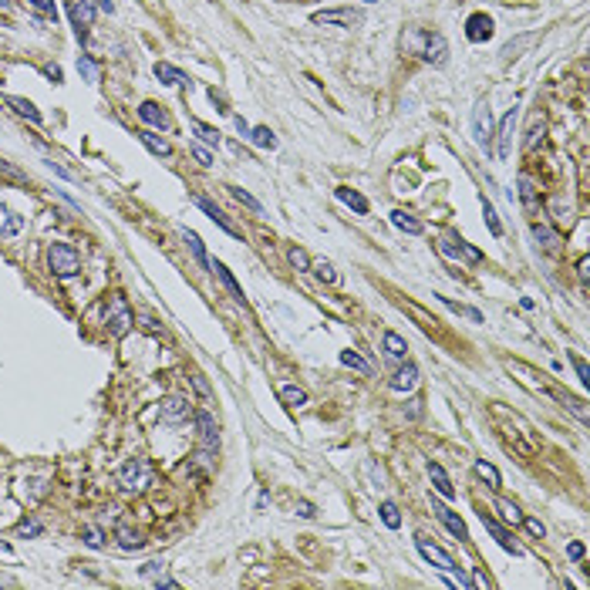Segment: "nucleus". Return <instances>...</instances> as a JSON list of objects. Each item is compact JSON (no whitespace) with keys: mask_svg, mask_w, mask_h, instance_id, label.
Returning <instances> with one entry per match:
<instances>
[{"mask_svg":"<svg viewBox=\"0 0 590 590\" xmlns=\"http://www.w3.org/2000/svg\"><path fill=\"white\" fill-rule=\"evenodd\" d=\"M44 526L38 523V520H24L21 526H17V536H41Z\"/></svg>","mask_w":590,"mask_h":590,"instance_id":"47","label":"nucleus"},{"mask_svg":"<svg viewBox=\"0 0 590 590\" xmlns=\"http://www.w3.org/2000/svg\"><path fill=\"white\" fill-rule=\"evenodd\" d=\"M472 138H476V145H489V138H493V115H489V105L479 102L476 111H472Z\"/></svg>","mask_w":590,"mask_h":590,"instance_id":"12","label":"nucleus"},{"mask_svg":"<svg viewBox=\"0 0 590 590\" xmlns=\"http://www.w3.org/2000/svg\"><path fill=\"white\" fill-rule=\"evenodd\" d=\"M341 365H344V368H354V372H361V374H372V365H368L358 351H351V348L341 351Z\"/></svg>","mask_w":590,"mask_h":590,"instance_id":"38","label":"nucleus"},{"mask_svg":"<svg viewBox=\"0 0 590 590\" xmlns=\"http://www.w3.org/2000/svg\"><path fill=\"white\" fill-rule=\"evenodd\" d=\"M193 155H196L199 166H213V155H209V149H202V145H193Z\"/></svg>","mask_w":590,"mask_h":590,"instance_id":"55","label":"nucleus"},{"mask_svg":"<svg viewBox=\"0 0 590 590\" xmlns=\"http://www.w3.org/2000/svg\"><path fill=\"white\" fill-rule=\"evenodd\" d=\"M47 266H51L58 277H74V273L81 270V257H78V250L67 246V243H51V246H47Z\"/></svg>","mask_w":590,"mask_h":590,"instance_id":"3","label":"nucleus"},{"mask_svg":"<svg viewBox=\"0 0 590 590\" xmlns=\"http://www.w3.org/2000/svg\"><path fill=\"white\" fill-rule=\"evenodd\" d=\"M277 394H280V401H284L287 408H304L307 405V392L304 388H297V385H284Z\"/></svg>","mask_w":590,"mask_h":590,"instance_id":"31","label":"nucleus"},{"mask_svg":"<svg viewBox=\"0 0 590 590\" xmlns=\"http://www.w3.org/2000/svg\"><path fill=\"white\" fill-rule=\"evenodd\" d=\"M44 74H47V78H51V81H61V67L47 65V67H44Z\"/></svg>","mask_w":590,"mask_h":590,"instance_id":"60","label":"nucleus"},{"mask_svg":"<svg viewBox=\"0 0 590 590\" xmlns=\"http://www.w3.org/2000/svg\"><path fill=\"white\" fill-rule=\"evenodd\" d=\"M230 196L237 199V202H243L246 209H253V213H263V206H260V202H257V199L250 196L246 189H240V186H230Z\"/></svg>","mask_w":590,"mask_h":590,"instance_id":"42","label":"nucleus"},{"mask_svg":"<svg viewBox=\"0 0 590 590\" xmlns=\"http://www.w3.org/2000/svg\"><path fill=\"white\" fill-rule=\"evenodd\" d=\"M381 344H385V354H388L392 361H405V351H408V344H405V337H401V334H394V330H385Z\"/></svg>","mask_w":590,"mask_h":590,"instance_id":"26","label":"nucleus"},{"mask_svg":"<svg viewBox=\"0 0 590 590\" xmlns=\"http://www.w3.org/2000/svg\"><path fill=\"white\" fill-rule=\"evenodd\" d=\"M405 307H408V314L415 317V321H418V324H422V328H432V330L438 328V321H436V317H432V314H429V310H425V307L412 304V301H405Z\"/></svg>","mask_w":590,"mask_h":590,"instance_id":"40","label":"nucleus"},{"mask_svg":"<svg viewBox=\"0 0 590 590\" xmlns=\"http://www.w3.org/2000/svg\"><path fill=\"white\" fill-rule=\"evenodd\" d=\"M432 513H436L438 523L445 526V529H449V533H452V536H456L459 543H469V529H465V523H462L459 513H452L449 506L438 503V500H432Z\"/></svg>","mask_w":590,"mask_h":590,"instance_id":"10","label":"nucleus"},{"mask_svg":"<svg viewBox=\"0 0 590 590\" xmlns=\"http://www.w3.org/2000/svg\"><path fill=\"white\" fill-rule=\"evenodd\" d=\"M182 240H186V246H189V253L196 257V263L209 266V257H206V250H202V240H199V233H193V230H182Z\"/></svg>","mask_w":590,"mask_h":590,"instance_id":"36","label":"nucleus"},{"mask_svg":"<svg viewBox=\"0 0 590 590\" xmlns=\"http://www.w3.org/2000/svg\"><path fill=\"white\" fill-rule=\"evenodd\" d=\"M155 78H159L162 85H189V78H186L179 67L166 65V61H159V65H155Z\"/></svg>","mask_w":590,"mask_h":590,"instance_id":"29","label":"nucleus"},{"mask_svg":"<svg viewBox=\"0 0 590 590\" xmlns=\"http://www.w3.org/2000/svg\"><path fill=\"white\" fill-rule=\"evenodd\" d=\"M233 122H237V129H240L243 135H250V125H246V122H243V118H233Z\"/></svg>","mask_w":590,"mask_h":590,"instance_id":"62","label":"nucleus"},{"mask_svg":"<svg viewBox=\"0 0 590 590\" xmlns=\"http://www.w3.org/2000/svg\"><path fill=\"white\" fill-rule=\"evenodd\" d=\"M81 540H85V543H88L91 550L102 547V533H98L95 526H81Z\"/></svg>","mask_w":590,"mask_h":590,"instance_id":"48","label":"nucleus"},{"mask_svg":"<svg viewBox=\"0 0 590 590\" xmlns=\"http://www.w3.org/2000/svg\"><path fill=\"white\" fill-rule=\"evenodd\" d=\"M196 206H199V209H202V213H206V216H209V219H213V223H216L219 230H226L230 237H240V230H237V226L230 223V216H226V213L219 209V206H216V202H213V199H206V196H196Z\"/></svg>","mask_w":590,"mask_h":590,"instance_id":"16","label":"nucleus"},{"mask_svg":"<svg viewBox=\"0 0 590 590\" xmlns=\"http://www.w3.org/2000/svg\"><path fill=\"white\" fill-rule=\"evenodd\" d=\"M193 385H196V392L202 394V401H213V388H209V381H206L202 374H193Z\"/></svg>","mask_w":590,"mask_h":590,"instance_id":"51","label":"nucleus"},{"mask_svg":"<svg viewBox=\"0 0 590 590\" xmlns=\"http://www.w3.org/2000/svg\"><path fill=\"white\" fill-rule=\"evenodd\" d=\"M142 324H145V328H149V330H152V334H155V330H159V324H155V321H152V317H142Z\"/></svg>","mask_w":590,"mask_h":590,"instance_id":"63","label":"nucleus"},{"mask_svg":"<svg viewBox=\"0 0 590 590\" xmlns=\"http://www.w3.org/2000/svg\"><path fill=\"white\" fill-rule=\"evenodd\" d=\"M584 553H587V550H584V543H570V547H567L570 560H584Z\"/></svg>","mask_w":590,"mask_h":590,"instance_id":"56","label":"nucleus"},{"mask_svg":"<svg viewBox=\"0 0 590 590\" xmlns=\"http://www.w3.org/2000/svg\"><path fill=\"white\" fill-rule=\"evenodd\" d=\"M520 206H523L526 216H540V193H536L529 175H520Z\"/></svg>","mask_w":590,"mask_h":590,"instance_id":"17","label":"nucleus"},{"mask_svg":"<svg viewBox=\"0 0 590 590\" xmlns=\"http://www.w3.org/2000/svg\"><path fill=\"white\" fill-rule=\"evenodd\" d=\"M3 102H7L10 109L17 111L21 118H27V122H34V125H41V122H44V115H41L38 109H34V102H27V98H21V95H7Z\"/></svg>","mask_w":590,"mask_h":590,"instance_id":"23","label":"nucleus"},{"mask_svg":"<svg viewBox=\"0 0 590 590\" xmlns=\"http://www.w3.org/2000/svg\"><path fill=\"white\" fill-rule=\"evenodd\" d=\"M392 226L401 230V233H408V237H422V230H425V226H422L412 213H405V209H394L392 213Z\"/></svg>","mask_w":590,"mask_h":590,"instance_id":"25","label":"nucleus"},{"mask_svg":"<svg viewBox=\"0 0 590 590\" xmlns=\"http://www.w3.org/2000/svg\"><path fill=\"white\" fill-rule=\"evenodd\" d=\"M21 230H24V216L10 213L7 206H0V233H3V237H14V233H21Z\"/></svg>","mask_w":590,"mask_h":590,"instance_id":"30","label":"nucleus"},{"mask_svg":"<svg viewBox=\"0 0 590 590\" xmlns=\"http://www.w3.org/2000/svg\"><path fill=\"white\" fill-rule=\"evenodd\" d=\"M31 7H38L41 14H47V17H58V7H54V0H27Z\"/></svg>","mask_w":590,"mask_h":590,"instance_id":"52","label":"nucleus"},{"mask_svg":"<svg viewBox=\"0 0 590 590\" xmlns=\"http://www.w3.org/2000/svg\"><path fill=\"white\" fill-rule=\"evenodd\" d=\"M189 415H193V401H189L186 394H169V398H162L159 418H162L166 425H179V422H186Z\"/></svg>","mask_w":590,"mask_h":590,"instance_id":"7","label":"nucleus"},{"mask_svg":"<svg viewBox=\"0 0 590 590\" xmlns=\"http://www.w3.org/2000/svg\"><path fill=\"white\" fill-rule=\"evenodd\" d=\"M496 509H500V516H503V523H509V526H520V520H523V509L516 503H509V500H496Z\"/></svg>","mask_w":590,"mask_h":590,"instance_id":"35","label":"nucleus"},{"mask_svg":"<svg viewBox=\"0 0 590 590\" xmlns=\"http://www.w3.org/2000/svg\"><path fill=\"white\" fill-rule=\"evenodd\" d=\"M513 129H516V109H509L500 122V135H496V155L509 159V142H513Z\"/></svg>","mask_w":590,"mask_h":590,"instance_id":"18","label":"nucleus"},{"mask_svg":"<svg viewBox=\"0 0 590 590\" xmlns=\"http://www.w3.org/2000/svg\"><path fill=\"white\" fill-rule=\"evenodd\" d=\"M98 3V10H105V14H115V3L111 0H95Z\"/></svg>","mask_w":590,"mask_h":590,"instance_id":"61","label":"nucleus"},{"mask_svg":"<svg viewBox=\"0 0 590 590\" xmlns=\"http://www.w3.org/2000/svg\"><path fill=\"white\" fill-rule=\"evenodd\" d=\"M381 523L388 526V529H398V526H401V513H398L394 503H381Z\"/></svg>","mask_w":590,"mask_h":590,"instance_id":"41","label":"nucleus"},{"mask_svg":"<svg viewBox=\"0 0 590 590\" xmlns=\"http://www.w3.org/2000/svg\"><path fill=\"white\" fill-rule=\"evenodd\" d=\"M7 3H10V0H0V7H7Z\"/></svg>","mask_w":590,"mask_h":590,"instance_id":"64","label":"nucleus"},{"mask_svg":"<svg viewBox=\"0 0 590 590\" xmlns=\"http://www.w3.org/2000/svg\"><path fill=\"white\" fill-rule=\"evenodd\" d=\"M297 516H301V520H314L317 509H314V503H307V500H297Z\"/></svg>","mask_w":590,"mask_h":590,"instance_id":"54","label":"nucleus"},{"mask_svg":"<svg viewBox=\"0 0 590 590\" xmlns=\"http://www.w3.org/2000/svg\"><path fill=\"white\" fill-rule=\"evenodd\" d=\"M105 324H109V334L111 337H125L135 324V314H131L129 301L122 297V294H111L109 297V310H105Z\"/></svg>","mask_w":590,"mask_h":590,"instance_id":"2","label":"nucleus"},{"mask_svg":"<svg viewBox=\"0 0 590 590\" xmlns=\"http://www.w3.org/2000/svg\"><path fill=\"white\" fill-rule=\"evenodd\" d=\"M482 216H486V226H489V233L493 237H503V223H500V216H496V209H493V202L482 196Z\"/></svg>","mask_w":590,"mask_h":590,"instance_id":"39","label":"nucleus"},{"mask_svg":"<svg viewBox=\"0 0 590 590\" xmlns=\"http://www.w3.org/2000/svg\"><path fill=\"white\" fill-rule=\"evenodd\" d=\"M570 361H573V368H577V378H580V385H587V381H590V372H587V365H584V358L570 354Z\"/></svg>","mask_w":590,"mask_h":590,"instance_id":"53","label":"nucleus"},{"mask_svg":"<svg viewBox=\"0 0 590 590\" xmlns=\"http://www.w3.org/2000/svg\"><path fill=\"white\" fill-rule=\"evenodd\" d=\"M145 547V540L135 533V529H129V526H122L118 529V550H125V553H135V550Z\"/></svg>","mask_w":590,"mask_h":590,"instance_id":"34","label":"nucleus"},{"mask_svg":"<svg viewBox=\"0 0 590 590\" xmlns=\"http://www.w3.org/2000/svg\"><path fill=\"white\" fill-rule=\"evenodd\" d=\"M520 523H523V526H526V533H529V536H536V540H543V536H547V526L540 523L536 516H523Z\"/></svg>","mask_w":590,"mask_h":590,"instance_id":"44","label":"nucleus"},{"mask_svg":"<svg viewBox=\"0 0 590 590\" xmlns=\"http://www.w3.org/2000/svg\"><path fill=\"white\" fill-rule=\"evenodd\" d=\"M540 135H543V125H533V131H529V138H526V149H533Z\"/></svg>","mask_w":590,"mask_h":590,"instance_id":"58","label":"nucleus"},{"mask_svg":"<svg viewBox=\"0 0 590 590\" xmlns=\"http://www.w3.org/2000/svg\"><path fill=\"white\" fill-rule=\"evenodd\" d=\"M310 270H314V277H317L321 284H337V280H341V273H337L334 263H328V260H310Z\"/></svg>","mask_w":590,"mask_h":590,"instance_id":"32","label":"nucleus"},{"mask_svg":"<svg viewBox=\"0 0 590 590\" xmlns=\"http://www.w3.org/2000/svg\"><path fill=\"white\" fill-rule=\"evenodd\" d=\"M310 21L317 27H354V24H361V14L351 7H334V10H317Z\"/></svg>","mask_w":590,"mask_h":590,"instance_id":"8","label":"nucleus"},{"mask_svg":"<svg viewBox=\"0 0 590 590\" xmlns=\"http://www.w3.org/2000/svg\"><path fill=\"white\" fill-rule=\"evenodd\" d=\"M193 131H196L206 145H219V131L216 129H209V125H202V122H193Z\"/></svg>","mask_w":590,"mask_h":590,"instance_id":"43","label":"nucleus"},{"mask_svg":"<svg viewBox=\"0 0 590 590\" xmlns=\"http://www.w3.org/2000/svg\"><path fill=\"white\" fill-rule=\"evenodd\" d=\"M418 54H422L432 67H442L445 61H449V41H445L442 34H425V38H422V47H418Z\"/></svg>","mask_w":590,"mask_h":590,"instance_id":"9","label":"nucleus"},{"mask_svg":"<svg viewBox=\"0 0 590 590\" xmlns=\"http://www.w3.org/2000/svg\"><path fill=\"white\" fill-rule=\"evenodd\" d=\"M196 429H199L202 445H206L209 452H216V445H219V425H216V418L209 415V412H196Z\"/></svg>","mask_w":590,"mask_h":590,"instance_id":"15","label":"nucleus"},{"mask_svg":"<svg viewBox=\"0 0 590 590\" xmlns=\"http://www.w3.org/2000/svg\"><path fill=\"white\" fill-rule=\"evenodd\" d=\"M529 41H533V38L526 34V38H520V41L506 44V47H503V61H513V58H516V51H520V47H526V44H529Z\"/></svg>","mask_w":590,"mask_h":590,"instance_id":"50","label":"nucleus"},{"mask_svg":"<svg viewBox=\"0 0 590 590\" xmlns=\"http://www.w3.org/2000/svg\"><path fill=\"white\" fill-rule=\"evenodd\" d=\"M257 149H277V135L266 129V125H260V129H250V135H246Z\"/></svg>","mask_w":590,"mask_h":590,"instance_id":"37","label":"nucleus"},{"mask_svg":"<svg viewBox=\"0 0 590 590\" xmlns=\"http://www.w3.org/2000/svg\"><path fill=\"white\" fill-rule=\"evenodd\" d=\"M138 138H142V145L152 155H159V159H166V155L173 152V145H169L162 135H155V131H138Z\"/></svg>","mask_w":590,"mask_h":590,"instance_id":"27","label":"nucleus"},{"mask_svg":"<svg viewBox=\"0 0 590 590\" xmlns=\"http://www.w3.org/2000/svg\"><path fill=\"white\" fill-rule=\"evenodd\" d=\"M209 270H216V277L223 280V287H226V290H230V294H233V297H237L240 304H246V297H243L240 284H237V277H233V273H230V270H226L223 263H219V260H216V263H209Z\"/></svg>","mask_w":590,"mask_h":590,"instance_id":"28","label":"nucleus"},{"mask_svg":"<svg viewBox=\"0 0 590 590\" xmlns=\"http://www.w3.org/2000/svg\"><path fill=\"white\" fill-rule=\"evenodd\" d=\"M429 479H432V486H436V493L442 500H456V486H452L449 472H445L438 462H429Z\"/></svg>","mask_w":590,"mask_h":590,"instance_id":"20","label":"nucleus"},{"mask_svg":"<svg viewBox=\"0 0 590 590\" xmlns=\"http://www.w3.org/2000/svg\"><path fill=\"white\" fill-rule=\"evenodd\" d=\"M472 584H476V587H489V577H486L482 570H476V573H472Z\"/></svg>","mask_w":590,"mask_h":590,"instance_id":"59","label":"nucleus"},{"mask_svg":"<svg viewBox=\"0 0 590 590\" xmlns=\"http://www.w3.org/2000/svg\"><path fill=\"white\" fill-rule=\"evenodd\" d=\"M482 526H486V533H489V536H493V540H496V543H500L506 553H513V557H523V547H520V543H516V540H513V536H509V533H506L503 526L496 523L489 513H482Z\"/></svg>","mask_w":590,"mask_h":590,"instance_id":"13","label":"nucleus"},{"mask_svg":"<svg viewBox=\"0 0 590 590\" xmlns=\"http://www.w3.org/2000/svg\"><path fill=\"white\" fill-rule=\"evenodd\" d=\"M415 388H418V368L412 365V361H405L392 378V392L405 394V392H415Z\"/></svg>","mask_w":590,"mask_h":590,"instance_id":"19","label":"nucleus"},{"mask_svg":"<svg viewBox=\"0 0 590 590\" xmlns=\"http://www.w3.org/2000/svg\"><path fill=\"white\" fill-rule=\"evenodd\" d=\"M67 17H71V27L78 34V41H88L91 27H95V7L91 0H67Z\"/></svg>","mask_w":590,"mask_h":590,"instance_id":"5","label":"nucleus"},{"mask_svg":"<svg viewBox=\"0 0 590 590\" xmlns=\"http://www.w3.org/2000/svg\"><path fill=\"white\" fill-rule=\"evenodd\" d=\"M438 253L442 257H449V260H465V263H479L482 253L476 250V246H469L465 240H438Z\"/></svg>","mask_w":590,"mask_h":590,"instance_id":"11","label":"nucleus"},{"mask_svg":"<svg viewBox=\"0 0 590 590\" xmlns=\"http://www.w3.org/2000/svg\"><path fill=\"white\" fill-rule=\"evenodd\" d=\"M506 368H509V374L520 381V385H526L529 392H536V394H547V398H553V401H560L564 408H570L573 415L580 418V422H587V408H584V401L580 398H573L570 392H564V388H557L553 381H547L543 374H536L529 365H523V361H506Z\"/></svg>","mask_w":590,"mask_h":590,"instance_id":"1","label":"nucleus"},{"mask_svg":"<svg viewBox=\"0 0 590 590\" xmlns=\"http://www.w3.org/2000/svg\"><path fill=\"white\" fill-rule=\"evenodd\" d=\"M529 233H533V240L540 243V246H543L547 253H557V250H560V237H557V233L550 230L547 223L533 219V223H529Z\"/></svg>","mask_w":590,"mask_h":590,"instance_id":"21","label":"nucleus"},{"mask_svg":"<svg viewBox=\"0 0 590 590\" xmlns=\"http://www.w3.org/2000/svg\"><path fill=\"white\" fill-rule=\"evenodd\" d=\"M78 71L85 74L88 81H98V67H95V61H91L88 54H81V58H78Z\"/></svg>","mask_w":590,"mask_h":590,"instance_id":"46","label":"nucleus"},{"mask_svg":"<svg viewBox=\"0 0 590 590\" xmlns=\"http://www.w3.org/2000/svg\"><path fill=\"white\" fill-rule=\"evenodd\" d=\"M162 573H166V560H152V564L142 567V577H149V580H159Z\"/></svg>","mask_w":590,"mask_h":590,"instance_id":"49","label":"nucleus"},{"mask_svg":"<svg viewBox=\"0 0 590 590\" xmlns=\"http://www.w3.org/2000/svg\"><path fill=\"white\" fill-rule=\"evenodd\" d=\"M465 38L472 44H482L493 38V17L489 14H472L469 21H465Z\"/></svg>","mask_w":590,"mask_h":590,"instance_id":"14","label":"nucleus"},{"mask_svg":"<svg viewBox=\"0 0 590 590\" xmlns=\"http://www.w3.org/2000/svg\"><path fill=\"white\" fill-rule=\"evenodd\" d=\"M138 118H142L145 125H152V129H162V131L169 129V115L159 109L155 102H142V105H138Z\"/></svg>","mask_w":590,"mask_h":590,"instance_id":"22","label":"nucleus"},{"mask_svg":"<svg viewBox=\"0 0 590 590\" xmlns=\"http://www.w3.org/2000/svg\"><path fill=\"white\" fill-rule=\"evenodd\" d=\"M149 479H152V469H149V462L145 459H129L122 469H118V482H122V489H129V493L145 489Z\"/></svg>","mask_w":590,"mask_h":590,"instance_id":"4","label":"nucleus"},{"mask_svg":"<svg viewBox=\"0 0 590 590\" xmlns=\"http://www.w3.org/2000/svg\"><path fill=\"white\" fill-rule=\"evenodd\" d=\"M476 476L489 482V489H500V486H503V476H500V469H496L493 462H486V459L476 462Z\"/></svg>","mask_w":590,"mask_h":590,"instance_id":"33","label":"nucleus"},{"mask_svg":"<svg viewBox=\"0 0 590 590\" xmlns=\"http://www.w3.org/2000/svg\"><path fill=\"white\" fill-rule=\"evenodd\" d=\"M577 273H580V280H584V287H587V277H590V260H587V257L577 263Z\"/></svg>","mask_w":590,"mask_h":590,"instance_id":"57","label":"nucleus"},{"mask_svg":"<svg viewBox=\"0 0 590 590\" xmlns=\"http://www.w3.org/2000/svg\"><path fill=\"white\" fill-rule=\"evenodd\" d=\"M334 196L341 199V202H344V206H351V209H354V213H358V216H365V213H368V209H372V206H368V199L361 196V193H358V189H348V186H337V189H334Z\"/></svg>","mask_w":590,"mask_h":590,"instance_id":"24","label":"nucleus"},{"mask_svg":"<svg viewBox=\"0 0 590 590\" xmlns=\"http://www.w3.org/2000/svg\"><path fill=\"white\" fill-rule=\"evenodd\" d=\"M287 257H290V263H294L297 270H310V257H307L301 246H290V253H287Z\"/></svg>","mask_w":590,"mask_h":590,"instance_id":"45","label":"nucleus"},{"mask_svg":"<svg viewBox=\"0 0 590 590\" xmlns=\"http://www.w3.org/2000/svg\"><path fill=\"white\" fill-rule=\"evenodd\" d=\"M415 550L432 564V567H438L442 573H456V560H452V553H445V550L438 547V543H432L429 536H415Z\"/></svg>","mask_w":590,"mask_h":590,"instance_id":"6","label":"nucleus"}]
</instances>
